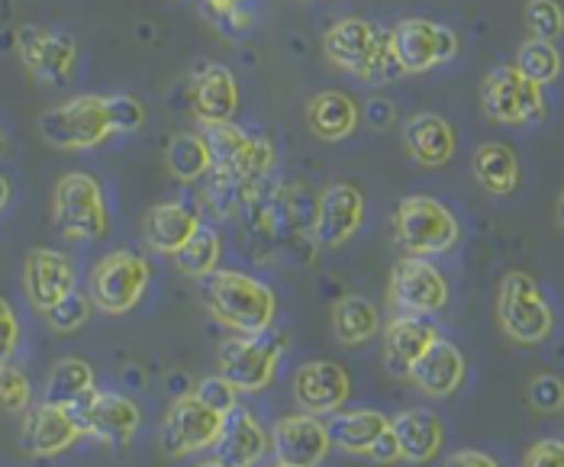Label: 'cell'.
<instances>
[{"label":"cell","instance_id":"cell-36","mask_svg":"<svg viewBox=\"0 0 564 467\" xmlns=\"http://www.w3.org/2000/svg\"><path fill=\"white\" fill-rule=\"evenodd\" d=\"M271 162H274L271 142L264 135H249L246 149L239 152V159L232 162V169L226 171L223 177H229V181H259V177L268 174Z\"/></svg>","mask_w":564,"mask_h":467},{"label":"cell","instance_id":"cell-1","mask_svg":"<svg viewBox=\"0 0 564 467\" xmlns=\"http://www.w3.org/2000/svg\"><path fill=\"white\" fill-rule=\"evenodd\" d=\"M197 294L210 316L239 336H261L278 319L274 291L242 271H210L207 278H200Z\"/></svg>","mask_w":564,"mask_h":467},{"label":"cell","instance_id":"cell-34","mask_svg":"<svg viewBox=\"0 0 564 467\" xmlns=\"http://www.w3.org/2000/svg\"><path fill=\"white\" fill-rule=\"evenodd\" d=\"M517 68L535 85H552L562 78V52L549 40H525L517 52Z\"/></svg>","mask_w":564,"mask_h":467},{"label":"cell","instance_id":"cell-18","mask_svg":"<svg viewBox=\"0 0 564 467\" xmlns=\"http://www.w3.org/2000/svg\"><path fill=\"white\" fill-rule=\"evenodd\" d=\"M365 222V194L355 184H333L316 204L313 236L319 246H346Z\"/></svg>","mask_w":564,"mask_h":467},{"label":"cell","instance_id":"cell-16","mask_svg":"<svg viewBox=\"0 0 564 467\" xmlns=\"http://www.w3.org/2000/svg\"><path fill=\"white\" fill-rule=\"evenodd\" d=\"M78 438H82V428L58 403L43 400L23 413L20 442L30 458H55V455L68 452Z\"/></svg>","mask_w":564,"mask_h":467},{"label":"cell","instance_id":"cell-39","mask_svg":"<svg viewBox=\"0 0 564 467\" xmlns=\"http://www.w3.org/2000/svg\"><path fill=\"white\" fill-rule=\"evenodd\" d=\"M110 100V117H113V129L120 132H139L145 123V107L139 97L132 94H107Z\"/></svg>","mask_w":564,"mask_h":467},{"label":"cell","instance_id":"cell-3","mask_svg":"<svg viewBox=\"0 0 564 467\" xmlns=\"http://www.w3.org/2000/svg\"><path fill=\"white\" fill-rule=\"evenodd\" d=\"M40 135L58 152H87L117 135L107 94H75L40 113Z\"/></svg>","mask_w":564,"mask_h":467},{"label":"cell","instance_id":"cell-26","mask_svg":"<svg viewBox=\"0 0 564 467\" xmlns=\"http://www.w3.org/2000/svg\"><path fill=\"white\" fill-rule=\"evenodd\" d=\"M200 226V213L184 204H155L142 219L145 246L159 256H174Z\"/></svg>","mask_w":564,"mask_h":467},{"label":"cell","instance_id":"cell-20","mask_svg":"<svg viewBox=\"0 0 564 467\" xmlns=\"http://www.w3.org/2000/svg\"><path fill=\"white\" fill-rule=\"evenodd\" d=\"M271 448V435L264 432V425L252 416V410L236 406L232 413H226L219 438L214 442L217 461L226 467H256Z\"/></svg>","mask_w":564,"mask_h":467},{"label":"cell","instance_id":"cell-10","mask_svg":"<svg viewBox=\"0 0 564 467\" xmlns=\"http://www.w3.org/2000/svg\"><path fill=\"white\" fill-rule=\"evenodd\" d=\"M284 339L271 329L261 336H232L219 345V374L242 393H259L278 374Z\"/></svg>","mask_w":564,"mask_h":467},{"label":"cell","instance_id":"cell-21","mask_svg":"<svg viewBox=\"0 0 564 467\" xmlns=\"http://www.w3.org/2000/svg\"><path fill=\"white\" fill-rule=\"evenodd\" d=\"M403 145L410 159L423 169H442L455 159L458 135L452 123L438 113H413L403 123Z\"/></svg>","mask_w":564,"mask_h":467},{"label":"cell","instance_id":"cell-29","mask_svg":"<svg viewBox=\"0 0 564 467\" xmlns=\"http://www.w3.org/2000/svg\"><path fill=\"white\" fill-rule=\"evenodd\" d=\"M475 177L487 194L507 197L520 187V159L507 142H484L475 152Z\"/></svg>","mask_w":564,"mask_h":467},{"label":"cell","instance_id":"cell-45","mask_svg":"<svg viewBox=\"0 0 564 467\" xmlns=\"http://www.w3.org/2000/svg\"><path fill=\"white\" fill-rule=\"evenodd\" d=\"M442 467H500V465H497L490 455H484V452H475V448H462V452L448 455Z\"/></svg>","mask_w":564,"mask_h":467},{"label":"cell","instance_id":"cell-38","mask_svg":"<svg viewBox=\"0 0 564 467\" xmlns=\"http://www.w3.org/2000/svg\"><path fill=\"white\" fill-rule=\"evenodd\" d=\"M525 26L532 40L555 43L564 33V10L558 0H529L525 3Z\"/></svg>","mask_w":564,"mask_h":467},{"label":"cell","instance_id":"cell-6","mask_svg":"<svg viewBox=\"0 0 564 467\" xmlns=\"http://www.w3.org/2000/svg\"><path fill=\"white\" fill-rule=\"evenodd\" d=\"M497 319L500 329L520 345H539L555 329V313L549 300L539 291L535 278H529L525 271L503 274L497 291Z\"/></svg>","mask_w":564,"mask_h":467},{"label":"cell","instance_id":"cell-23","mask_svg":"<svg viewBox=\"0 0 564 467\" xmlns=\"http://www.w3.org/2000/svg\"><path fill=\"white\" fill-rule=\"evenodd\" d=\"M416 383L426 397L445 400L452 397L462 383H465V355L458 351V345L445 339H435L410 368L406 374Z\"/></svg>","mask_w":564,"mask_h":467},{"label":"cell","instance_id":"cell-49","mask_svg":"<svg viewBox=\"0 0 564 467\" xmlns=\"http://www.w3.org/2000/svg\"><path fill=\"white\" fill-rule=\"evenodd\" d=\"M558 222H562V226H564V194H562V197H558Z\"/></svg>","mask_w":564,"mask_h":467},{"label":"cell","instance_id":"cell-17","mask_svg":"<svg viewBox=\"0 0 564 467\" xmlns=\"http://www.w3.org/2000/svg\"><path fill=\"white\" fill-rule=\"evenodd\" d=\"M329 445L333 442H329L326 423H319V416H310V413L284 416L271 428V448L281 465H323V458L329 455Z\"/></svg>","mask_w":564,"mask_h":467},{"label":"cell","instance_id":"cell-15","mask_svg":"<svg viewBox=\"0 0 564 467\" xmlns=\"http://www.w3.org/2000/svg\"><path fill=\"white\" fill-rule=\"evenodd\" d=\"M78 284L75 261L58 249H33L23 261V291L33 309H52L58 300H65Z\"/></svg>","mask_w":564,"mask_h":467},{"label":"cell","instance_id":"cell-32","mask_svg":"<svg viewBox=\"0 0 564 467\" xmlns=\"http://www.w3.org/2000/svg\"><path fill=\"white\" fill-rule=\"evenodd\" d=\"M94 368L87 365L85 358H62L55 361V368L48 371L45 381V400L58 403V406H72L75 400H82L87 393H94Z\"/></svg>","mask_w":564,"mask_h":467},{"label":"cell","instance_id":"cell-14","mask_svg":"<svg viewBox=\"0 0 564 467\" xmlns=\"http://www.w3.org/2000/svg\"><path fill=\"white\" fill-rule=\"evenodd\" d=\"M391 300L400 313L433 316L448 303V284L426 258H400L391 271Z\"/></svg>","mask_w":564,"mask_h":467},{"label":"cell","instance_id":"cell-28","mask_svg":"<svg viewBox=\"0 0 564 467\" xmlns=\"http://www.w3.org/2000/svg\"><path fill=\"white\" fill-rule=\"evenodd\" d=\"M391 428V420L378 410H355V413H333L326 425L329 442L346 448L351 455H368V448Z\"/></svg>","mask_w":564,"mask_h":467},{"label":"cell","instance_id":"cell-43","mask_svg":"<svg viewBox=\"0 0 564 467\" xmlns=\"http://www.w3.org/2000/svg\"><path fill=\"white\" fill-rule=\"evenodd\" d=\"M522 467H564V442L562 438H542L529 448Z\"/></svg>","mask_w":564,"mask_h":467},{"label":"cell","instance_id":"cell-50","mask_svg":"<svg viewBox=\"0 0 564 467\" xmlns=\"http://www.w3.org/2000/svg\"><path fill=\"white\" fill-rule=\"evenodd\" d=\"M197 467H226V465H219L217 458H214V461H200V465H197Z\"/></svg>","mask_w":564,"mask_h":467},{"label":"cell","instance_id":"cell-27","mask_svg":"<svg viewBox=\"0 0 564 467\" xmlns=\"http://www.w3.org/2000/svg\"><path fill=\"white\" fill-rule=\"evenodd\" d=\"M391 428L397 435V445H400V458L410 465H430L442 452L445 428L430 410H406L397 420H391Z\"/></svg>","mask_w":564,"mask_h":467},{"label":"cell","instance_id":"cell-22","mask_svg":"<svg viewBox=\"0 0 564 467\" xmlns=\"http://www.w3.org/2000/svg\"><path fill=\"white\" fill-rule=\"evenodd\" d=\"M239 82L226 65H204L200 75L194 78V117L204 127H219V123H232L236 110H239Z\"/></svg>","mask_w":564,"mask_h":467},{"label":"cell","instance_id":"cell-8","mask_svg":"<svg viewBox=\"0 0 564 467\" xmlns=\"http://www.w3.org/2000/svg\"><path fill=\"white\" fill-rule=\"evenodd\" d=\"M17 55L33 82L48 87L68 85L78 68V40L55 26L23 23L17 30Z\"/></svg>","mask_w":564,"mask_h":467},{"label":"cell","instance_id":"cell-47","mask_svg":"<svg viewBox=\"0 0 564 467\" xmlns=\"http://www.w3.org/2000/svg\"><path fill=\"white\" fill-rule=\"evenodd\" d=\"M10 197H13V187H10V177H3L0 174V210L10 204Z\"/></svg>","mask_w":564,"mask_h":467},{"label":"cell","instance_id":"cell-24","mask_svg":"<svg viewBox=\"0 0 564 467\" xmlns=\"http://www.w3.org/2000/svg\"><path fill=\"white\" fill-rule=\"evenodd\" d=\"M438 339V329L430 316H413V313H400L391 319V326L384 329V358L388 368L397 378H406L413 361Z\"/></svg>","mask_w":564,"mask_h":467},{"label":"cell","instance_id":"cell-11","mask_svg":"<svg viewBox=\"0 0 564 467\" xmlns=\"http://www.w3.org/2000/svg\"><path fill=\"white\" fill-rule=\"evenodd\" d=\"M391 48L403 75H423V72H433L435 65L452 62L462 43L455 30L423 20V17H410L391 30Z\"/></svg>","mask_w":564,"mask_h":467},{"label":"cell","instance_id":"cell-37","mask_svg":"<svg viewBox=\"0 0 564 467\" xmlns=\"http://www.w3.org/2000/svg\"><path fill=\"white\" fill-rule=\"evenodd\" d=\"M33 406V383L23 368L0 365V413H26Z\"/></svg>","mask_w":564,"mask_h":467},{"label":"cell","instance_id":"cell-51","mask_svg":"<svg viewBox=\"0 0 564 467\" xmlns=\"http://www.w3.org/2000/svg\"><path fill=\"white\" fill-rule=\"evenodd\" d=\"M274 467H297V465H281V461H278V465H274Z\"/></svg>","mask_w":564,"mask_h":467},{"label":"cell","instance_id":"cell-19","mask_svg":"<svg viewBox=\"0 0 564 467\" xmlns=\"http://www.w3.org/2000/svg\"><path fill=\"white\" fill-rule=\"evenodd\" d=\"M351 383L343 365L336 361H310L294 378V400L310 416H329L346 406Z\"/></svg>","mask_w":564,"mask_h":467},{"label":"cell","instance_id":"cell-9","mask_svg":"<svg viewBox=\"0 0 564 467\" xmlns=\"http://www.w3.org/2000/svg\"><path fill=\"white\" fill-rule=\"evenodd\" d=\"M480 107L494 123L525 127L545 117V94L542 85L529 82L517 65H500L480 85Z\"/></svg>","mask_w":564,"mask_h":467},{"label":"cell","instance_id":"cell-7","mask_svg":"<svg viewBox=\"0 0 564 467\" xmlns=\"http://www.w3.org/2000/svg\"><path fill=\"white\" fill-rule=\"evenodd\" d=\"M149 281H152L149 261L135 252L117 249L94 264L87 297L94 303V309H100L107 316H127L130 309L139 306V300L145 297Z\"/></svg>","mask_w":564,"mask_h":467},{"label":"cell","instance_id":"cell-41","mask_svg":"<svg viewBox=\"0 0 564 467\" xmlns=\"http://www.w3.org/2000/svg\"><path fill=\"white\" fill-rule=\"evenodd\" d=\"M236 387L226 381L223 374H214V378H207V381L200 383V390H197V397H200V403H207L214 413L219 416H226V413H232L239 403H236Z\"/></svg>","mask_w":564,"mask_h":467},{"label":"cell","instance_id":"cell-44","mask_svg":"<svg viewBox=\"0 0 564 467\" xmlns=\"http://www.w3.org/2000/svg\"><path fill=\"white\" fill-rule=\"evenodd\" d=\"M365 458H371V461H378V465H393V461H400V445H397V435H393V428H388L371 448H368V455Z\"/></svg>","mask_w":564,"mask_h":467},{"label":"cell","instance_id":"cell-4","mask_svg":"<svg viewBox=\"0 0 564 467\" xmlns=\"http://www.w3.org/2000/svg\"><path fill=\"white\" fill-rule=\"evenodd\" d=\"M52 222L62 236L78 242L107 239L110 210L100 181L87 171H65L52 187Z\"/></svg>","mask_w":564,"mask_h":467},{"label":"cell","instance_id":"cell-33","mask_svg":"<svg viewBox=\"0 0 564 467\" xmlns=\"http://www.w3.org/2000/svg\"><path fill=\"white\" fill-rule=\"evenodd\" d=\"M219 256H223V239L217 229L210 226H197V232L174 252V264L181 274L187 278H207L210 271H217Z\"/></svg>","mask_w":564,"mask_h":467},{"label":"cell","instance_id":"cell-42","mask_svg":"<svg viewBox=\"0 0 564 467\" xmlns=\"http://www.w3.org/2000/svg\"><path fill=\"white\" fill-rule=\"evenodd\" d=\"M20 348V319L10 306V300L0 297V365L3 361H13Z\"/></svg>","mask_w":564,"mask_h":467},{"label":"cell","instance_id":"cell-25","mask_svg":"<svg viewBox=\"0 0 564 467\" xmlns=\"http://www.w3.org/2000/svg\"><path fill=\"white\" fill-rule=\"evenodd\" d=\"M304 117L306 129L323 142H343L361 123V110L346 90H319L310 97Z\"/></svg>","mask_w":564,"mask_h":467},{"label":"cell","instance_id":"cell-46","mask_svg":"<svg viewBox=\"0 0 564 467\" xmlns=\"http://www.w3.org/2000/svg\"><path fill=\"white\" fill-rule=\"evenodd\" d=\"M207 7H210V10H217L219 17H223V13H229V10H239V7H242V0H207Z\"/></svg>","mask_w":564,"mask_h":467},{"label":"cell","instance_id":"cell-48","mask_svg":"<svg viewBox=\"0 0 564 467\" xmlns=\"http://www.w3.org/2000/svg\"><path fill=\"white\" fill-rule=\"evenodd\" d=\"M10 152V142H7V135H3V129H0V159Z\"/></svg>","mask_w":564,"mask_h":467},{"label":"cell","instance_id":"cell-12","mask_svg":"<svg viewBox=\"0 0 564 467\" xmlns=\"http://www.w3.org/2000/svg\"><path fill=\"white\" fill-rule=\"evenodd\" d=\"M68 416L78 423L82 435H94L104 445H127L132 435L139 432L142 413L123 393H107V390H94L82 400H75L72 406H65Z\"/></svg>","mask_w":564,"mask_h":467},{"label":"cell","instance_id":"cell-30","mask_svg":"<svg viewBox=\"0 0 564 467\" xmlns=\"http://www.w3.org/2000/svg\"><path fill=\"white\" fill-rule=\"evenodd\" d=\"M381 329L378 306L361 294H346L333 306V333L343 345H365Z\"/></svg>","mask_w":564,"mask_h":467},{"label":"cell","instance_id":"cell-5","mask_svg":"<svg viewBox=\"0 0 564 467\" xmlns=\"http://www.w3.org/2000/svg\"><path fill=\"white\" fill-rule=\"evenodd\" d=\"M393 232H397V242L403 246V252L416 258L445 256L462 239V226H458L455 213L445 204H438L435 197H423V194L403 197L397 204Z\"/></svg>","mask_w":564,"mask_h":467},{"label":"cell","instance_id":"cell-31","mask_svg":"<svg viewBox=\"0 0 564 467\" xmlns=\"http://www.w3.org/2000/svg\"><path fill=\"white\" fill-rule=\"evenodd\" d=\"M165 165L177 181L194 184L214 171V152L204 132H177L165 149Z\"/></svg>","mask_w":564,"mask_h":467},{"label":"cell","instance_id":"cell-40","mask_svg":"<svg viewBox=\"0 0 564 467\" xmlns=\"http://www.w3.org/2000/svg\"><path fill=\"white\" fill-rule=\"evenodd\" d=\"M529 403L539 413H558L564 410V381L555 374H539L529 383Z\"/></svg>","mask_w":564,"mask_h":467},{"label":"cell","instance_id":"cell-13","mask_svg":"<svg viewBox=\"0 0 564 467\" xmlns=\"http://www.w3.org/2000/svg\"><path fill=\"white\" fill-rule=\"evenodd\" d=\"M223 420L226 416H219L207 403H200L197 393L177 397L165 423H162V435H159L162 455L165 458H187V455H197L204 448H214Z\"/></svg>","mask_w":564,"mask_h":467},{"label":"cell","instance_id":"cell-35","mask_svg":"<svg viewBox=\"0 0 564 467\" xmlns=\"http://www.w3.org/2000/svg\"><path fill=\"white\" fill-rule=\"evenodd\" d=\"M90 313H94V303L85 294H78V291H72L65 300H58L52 309H45V323H48V329H55V333H62V336H72V333H78V329H85L87 319H90Z\"/></svg>","mask_w":564,"mask_h":467},{"label":"cell","instance_id":"cell-2","mask_svg":"<svg viewBox=\"0 0 564 467\" xmlns=\"http://www.w3.org/2000/svg\"><path fill=\"white\" fill-rule=\"evenodd\" d=\"M323 52L339 72H346L365 85L393 82L397 75H403L393 58L391 30H381L361 17L336 20L323 36Z\"/></svg>","mask_w":564,"mask_h":467}]
</instances>
